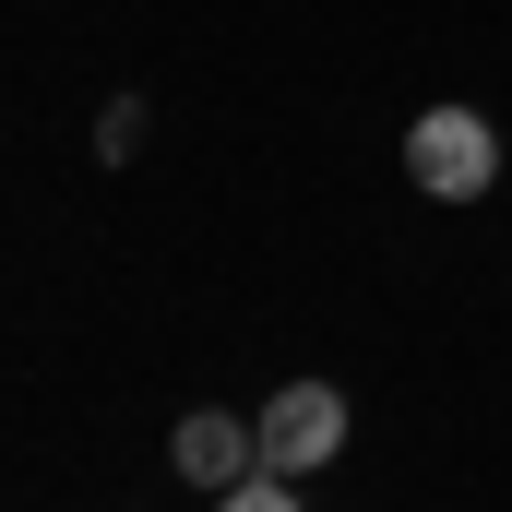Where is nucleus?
<instances>
[{
  "label": "nucleus",
  "mask_w": 512,
  "mask_h": 512,
  "mask_svg": "<svg viewBox=\"0 0 512 512\" xmlns=\"http://www.w3.org/2000/svg\"><path fill=\"white\" fill-rule=\"evenodd\" d=\"M215 512H298V501H286V477L262 465V477H239V489H215Z\"/></svg>",
  "instance_id": "4"
},
{
  "label": "nucleus",
  "mask_w": 512,
  "mask_h": 512,
  "mask_svg": "<svg viewBox=\"0 0 512 512\" xmlns=\"http://www.w3.org/2000/svg\"><path fill=\"white\" fill-rule=\"evenodd\" d=\"M405 179H417L429 203H477V191L501 179V131L477 120V108H417V131H405Z\"/></svg>",
  "instance_id": "1"
},
{
  "label": "nucleus",
  "mask_w": 512,
  "mask_h": 512,
  "mask_svg": "<svg viewBox=\"0 0 512 512\" xmlns=\"http://www.w3.org/2000/svg\"><path fill=\"white\" fill-rule=\"evenodd\" d=\"M179 477L191 489H239V477H262V429L251 417H227V405H203V417H179Z\"/></svg>",
  "instance_id": "3"
},
{
  "label": "nucleus",
  "mask_w": 512,
  "mask_h": 512,
  "mask_svg": "<svg viewBox=\"0 0 512 512\" xmlns=\"http://www.w3.org/2000/svg\"><path fill=\"white\" fill-rule=\"evenodd\" d=\"M346 453V393L334 382H286L262 405V465L274 477H310V465H334Z\"/></svg>",
  "instance_id": "2"
}]
</instances>
